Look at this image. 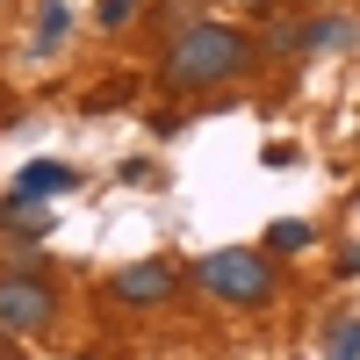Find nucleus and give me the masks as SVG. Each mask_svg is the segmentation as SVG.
Returning <instances> with one entry per match:
<instances>
[{
    "mask_svg": "<svg viewBox=\"0 0 360 360\" xmlns=\"http://www.w3.org/2000/svg\"><path fill=\"white\" fill-rule=\"evenodd\" d=\"M245 58H252V44H245V29H231V22H188L180 29V44L166 51V86L173 94H202V86H224V79H238L245 72Z\"/></svg>",
    "mask_w": 360,
    "mask_h": 360,
    "instance_id": "1",
    "label": "nucleus"
},
{
    "mask_svg": "<svg viewBox=\"0 0 360 360\" xmlns=\"http://www.w3.org/2000/svg\"><path fill=\"white\" fill-rule=\"evenodd\" d=\"M202 281L224 295V303H266L274 295V274H266L259 252H209L202 259Z\"/></svg>",
    "mask_w": 360,
    "mask_h": 360,
    "instance_id": "2",
    "label": "nucleus"
},
{
    "mask_svg": "<svg viewBox=\"0 0 360 360\" xmlns=\"http://www.w3.org/2000/svg\"><path fill=\"white\" fill-rule=\"evenodd\" d=\"M51 310H58V295H51V281L44 274H8L0 281V332H44L51 324Z\"/></svg>",
    "mask_w": 360,
    "mask_h": 360,
    "instance_id": "3",
    "label": "nucleus"
},
{
    "mask_svg": "<svg viewBox=\"0 0 360 360\" xmlns=\"http://www.w3.org/2000/svg\"><path fill=\"white\" fill-rule=\"evenodd\" d=\"M173 288H180V274H173L166 259H137V266H123V274H115V303L152 310V303H173Z\"/></svg>",
    "mask_w": 360,
    "mask_h": 360,
    "instance_id": "4",
    "label": "nucleus"
},
{
    "mask_svg": "<svg viewBox=\"0 0 360 360\" xmlns=\"http://www.w3.org/2000/svg\"><path fill=\"white\" fill-rule=\"evenodd\" d=\"M72 188H79V173H72L65 159H29V166L15 173L8 195H22V202H51V195H72Z\"/></svg>",
    "mask_w": 360,
    "mask_h": 360,
    "instance_id": "5",
    "label": "nucleus"
},
{
    "mask_svg": "<svg viewBox=\"0 0 360 360\" xmlns=\"http://www.w3.org/2000/svg\"><path fill=\"white\" fill-rule=\"evenodd\" d=\"M65 22H72V8H65V0H44V8H37V51H58Z\"/></svg>",
    "mask_w": 360,
    "mask_h": 360,
    "instance_id": "6",
    "label": "nucleus"
},
{
    "mask_svg": "<svg viewBox=\"0 0 360 360\" xmlns=\"http://www.w3.org/2000/svg\"><path fill=\"white\" fill-rule=\"evenodd\" d=\"M324 360H360V317H339L324 332Z\"/></svg>",
    "mask_w": 360,
    "mask_h": 360,
    "instance_id": "7",
    "label": "nucleus"
},
{
    "mask_svg": "<svg viewBox=\"0 0 360 360\" xmlns=\"http://www.w3.org/2000/svg\"><path fill=\"white\" fill-rule=\"evenodd\" d=\"M0 224H22V231H44L51 217H44V202H22V195H8V202H0Z\"/></svg>",
    "mask_w": 360,
    "mask_h": 360,
    "instance_id": "8",
    "label": "nucleus"
},
{
    "mask_svg": "<svg viewBox=\"0 0 360 360\" xmlns=\"http://www.w3.org/2000/svg\"><path fill=\"white\" fill-rule=\"evenodd\" d=\"M266 245H274V252H303V245H310V224H274V231H266Z\"/></svg>",
    "mask_w": 360,
    "mask_h": 360,
    "instance_id": "9",
    "label": "nucleus"
},
{
    "mask_svg": "<svg viewBox=\"0 0 360 360\" xmlns=\"http://www.w3.org/2000/svg\"><path fill=\"white\" fill-rule=\"evenodd\" d=\"M339 37H346V22H339V15H324V22H310V29H303V44H310V51L339 44Z\"/></svg>",
    "mask_w": 360,
    "mask_h": 360,
    "instance_id": "10",
    "label": "nucleus"
},
{
    "mask_svg": "<svg viewBox=\"0 0 360 360\" xmlns=\"http://www.w3.org/2000/svg\"><path fill=\"white\" fill-rule=\"evenodd\" d=\"M94 15H101L108 29H123V22H137V0H94Z\"/></svg>",
    "mask_w": 360,
    "mask_h": 360,
    "instance_id": "11",
    "label": "nucleus"
},
{
    "mask_svg": "<svg viewBox=\"0 0 360 360\" xmlns=\"http://www.w3.org/2000/svg\"><path fill=\"white\" fill-rule=\"evenodd\" d=\"M339 266H346V274H360V245H353V252H346V259H339Z\"/></svg>",
    "mask_w": 360,
    "mask_h": 360,
    "instance_id": "12",
    "label": "nucleus"
}]
</instances>
